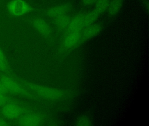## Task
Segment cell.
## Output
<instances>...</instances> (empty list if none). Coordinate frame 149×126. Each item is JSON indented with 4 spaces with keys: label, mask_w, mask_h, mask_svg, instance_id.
I'll return each instance as SVG.
<instances>
[{
    "label": "cell",
    "mask_w": 149,
    "mask_h": 126,
    "mask_svg": "<svg viewBox=\"0 0 149 126\" xmlns=\"http://www.w3.org/2000/svg\"><path fill=\"white\" fill-rule=\"evenodd\" d=\"M140 1L146 11H147V13H148L149 7V0H140Z\"/></svg>",
    "instance_id": "d6986e66"
},
{
    "label": "cell",
    "mask_w": 149,
    "mask_h": 126,
    "mask_svg": "<svg viewBox=\"0 0 149 126\" xmlns=\"http://www.w3.org/2000/svg\"><path fill=\"white\" fill-rule=\"evenodd\" d=\"M73 8V4L71 3L67 2L61 4L51 7L47 10V15L50 18L57 17L61 15L67 14Z\"/></svg>",
    "instance_id": "8992f818"
},
{
    "label": "cell",
    "mask_w": 149,
    "mask_h": 126,
    "mask_svg": "<svg viewBox=\"0 0 149 126\" xmlns=\"http://www.w3.org/2000/svg\"><path fill=\"white\" fill-rule=\"evenodd\" d=\"M0 59L4 61H7L6 56L1 47H0Z\"/></svg>",
    "instance_id": "ffe728a7"
},
{
    "label": "cell",
    "mask_w": 149,
    "mask_h": 126,
    "mask_svg": "<svg viewBox=\"0 0 149 126\" xmlns=\"http://www.w3.org/2000/svg\"><path fill=\"white\" fill-rule=\"evenodd\" d=\"M71 17L67 14L61 15L54 18L55 24L58 28L61 29L68 28L71 21Z\"/></svg>",
    "instance_id": "7c38bea8"
},
{
    "label": "cell",
    "mask_w": 149,
    "mask_h": 126,
    "mask_svg": "<svg viewBox=\"0 0 149 126\" xmlns=\"http://www.w3.org/2000/svg\"><path fill=\"white\" fill-rule=\"evenodd\" d=\"M81 31L69 32L63 39V44L67 49H73L79 45L81 42Z\"/></svg>",
    "instance_id": "52a82bcc"
},
{
    "label": "cell",
    "mask_w": 149,
    "mask_h": 126,
    "mask_svg": "<svg viewBox=\"0 0 149 126\" xmlns=\"http://www.w3.org/2000/svg\"><path fill=\"white\" fill-rule=\"evenodd\" d=\"M8 11L15 17H21L30 13L32 6L25 0H11L7 5Z\"/></svg>",
    "instance_id": "3957f363"
},
{
    "label": "cell",
    "mask_w": 149,
    "mask_h": 126,
    "mask_svg": "<svg viewBox=\"0 0 149 126\" xmlns=\"http://www.w3.org/2000/svg\"><path fill=\"white\" fill-rule=\"evenodd\" d=\"M33 26L41 35L45 37L49 36L52 30L49 24L44 19L41 18H35L33 21Z\"/></svg>",
    "instance_id": "30bf717a"
},
{
    "label": "cell",
    "mask_w": 149,
    "mask_h": 126,
    "mask_svg": "<svg viewBox=\"0 0 149 126\" xmlns=\"http://www.w3.org/2000/svg\"><path fill=\"white\" fill-rule=\"evenodd\" d=\"M100 16V15L94 9L86 12L84 19V28L94 24Z\"/></svg>",
    "instance_id": "4fadbf2b"
},
{
    "label": "cell",
    "mask_w": 149,
    "mask_h": 126,
    "mask_svg": "<svg viewBox=\"0 0 149 126\" xmlns=\"http://www.w3.org/2000/svg\"><path fill=\"white\" fill-rule=\"evenodd\" d=\"M91 123L90 119L86 116L80 117L77 121V125L80 126H89L91 125Z\"/></svg>",
    "instance_id": "9a60e30c"
},
{
    "label": "cell",
    "mask_w": 149,
    "mask_h": 126,
    "mask_svg": "<svg viewBox=\"0 0 149 126\" xmlns=\"http://www.w3.org/2000/svg\"><path fill=\"white\" fill-rule=\"evenodd\" d=\"M102 29L100 24H95L87 26L81 31V43L91 39L98 35Z\"/></svg>",
    "instance_id": "ba28073f"
},
{
    "label": "cell",
    "mask_w": 149,
    "mask_h": 126,
    "mask_svg": "<svg viewBox=\"0 0 149 126\" xmlns=\"http://www.w3.org/2000/svg\"><path fill=\"white\" fill-rule=\"evenodd\" d=\"M8 125V123L5 119L0 118V126H6Z\"/></svg>",
    "instance_id": "44dd1931"
},
{
    "label": "cell",
    "mask_w": 149,
    "mask_h": 126,
    "mask_svg": "<svg viewBox=\"0 0 149 126\" xmlns=\"http://www.w3.org/2000/svg\"><path fill=\"white\" fill-rule=\"evenodd\" d=\"M125 0H111L108 8V15L110 17L116 16L120 12Z\"/></svg>",
    "instance_id": "8fae6325"
},
{
    "label": "cell",
    "mask_w": 149,
    "mask_h": 126,
    "mask_svg": "<svg viewBox=\"0 0 149 126\" xmlns=\"http://www.w3.org/2000/svg\"><path fill=\"white\" fill-rule=\"evenodd\" d=\"M9 66L7 61L0 59V71L6 72L8 70Z\"/></svg>",
    "instance_id": "e0dca14e"
},
{
    "label": "cell",
    "mask_w": 149,
    "mask_h": 126,
    "mask_svg": "<svg viewBox=\"0 0 149 126\" xmlns=\"http://www.w3.org/2000/svg\"><path fill=\"white\" fill-rule=\"evenodd\" d=\"M25 109L19 104L9 102L1 107V113L4 118L9 120L19 119L23 115Z\"/></svg>",
    "instance_id": "277c9868"
},
{
    "label": "cell",
    "mask_w": 149,
    "mask_h": 126,
    "mask_svg": "<svg viewBox=\"0 0 149 126\" xmlns=\"http://www.w3.org/2000/svg\"><path fill=\"white\" fill-rule=\"evenodd\" d=\"M43 122V118L40 115L31 113L22 115L19 118L18 125L20 126H36Z\"/></svg>",
    "instance_id": "5b68a950"
},
{
    "label": "cell",
    "mask_w": 149,
    "mask_h": 126,
    "mask_svg": "<svg viewBox=\"0 0 149 126\" xmlns=\"http://www.w3.org/2000/svg\"><path fill=\"white\" fill-rule=\"evenodd\" d=\"M0 92H1L4 93H7V92L6 91V89L3 86V85H2L1 82H0Z\"/></svg>",
    "instance_id": "7402d4cb"
},
{
    "label": "cell",
    "mask_w": 149,
    "mask_h": 126,
    "mask_svg": "<svg viewBox=\"0 0 149 126\" xmlns=\"http://www.w3.org/2000/svg\"><path fill=\"white\" fill-rule=\"evenodd\" d=\"M86 12H78L71 18L68 29L69 32L81 31L84 28V19Z\"/></svg>",
    "instance_id": "9c48e42d"
},
{
    "label": "cell",
    "mask_w": 149,
    "mask_h": 126,
    "mask_svg": "<svg viewBox=\"0 0 149 126\" xmlns=\"http://www.w3.org/2000/svg\"><path fill=\"white\" fill-rule=\"evenodd\" d=\"M0 82L7 92L32 99L34 98V96L23 87L22 85L10 77L6 76H1L0 77Z\"/></svg>",
    "instance_id": "7a4b0ae2"
},
{
    "label": "cell",
    "mask_w": 149,
    "mask_h": 126,
    "mask_svg": "<svg viewBox=\"0 0 149 126\" xmlns=\"http://www.w3.org/2000/svg\"><path fill=\"white\" fill-rule=\"evenodd\" d=\"M97 0H81L82 4L84 6H89L95 4Z\"/></svg>",
    "instance_id": "ac0fdd59"
},
{
    "label": "cell",
    "mask_w": 149,
    "mask_h": 126,
    "mask_svg": "<svg viewBox=\"0 0 149 126\" xmlns=\"http://www.w3.org/2000/svg\"><path fill=\"white\" fill-rule=\"evenodd\" d=\"M111 0H97L95 4L94 10L101 15L107 11Z\"/></svg>",
    "instance_id": "5bb4252c"
},
{
    "label": "cell",
    "mask_w": 149,
    "mask_h": 126,
    "mask_svg": "<svg viewBox=\"0 0 149 126\" xmlns=\"http://www.w3.org/2000/svg\"><path fill=\"white\" fill-rule=\"evenodd\" d=\"M9 102H10V99L6 95V93L0 92V107L3 106Z\"/></svg>",
    "instance_id": "2e32d148"
},
{
    "label": "cell",
    "mask_w": 149,
    "mask_h": 126,
    "mask_svg": "<svg viewBox=\"0 0 149 126\" xmlns=\"http://www.w3.org/2000/svg\"><path fill=\"white\" fill-rule=\"evenodd\" d=\"M21 82L29 90L46 99L58 100L64 99L68 95V92L59 88L42 85L26 80H22Z\"/></svg>",
    "instance_id": "6da1fadb"
}]
</instances>
